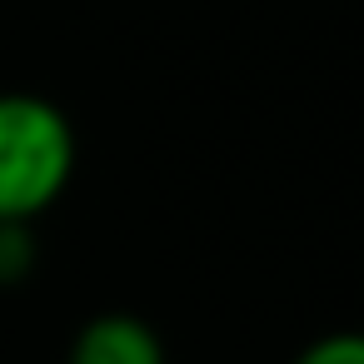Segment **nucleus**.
Wrapping results in <instances>:
<instances>
[{
	"mask_svg": "<svg viewBox=\"0 0 364 364\" xmlns=\"http://www.w3.org/2000/svg\"><path fill=\"white\" fill-rule=\"evenodd\" d=\"M75 175V130L46 95H0V220L46 215Z\"/></svg>",
	"mask_w": 364,
	"mask_h": 364,
	"instance_id": "obj_1",
	"label": "nucleus"
},
{
	"mask_svg": "<svg viewBox=\"0 0 364 364\" xmlns=\"http://www.w3.org/2000/svg\"><path fill=\"white\" fill-rule=\"evenodd\" d=\"M65 364H165V344L140 314L110 309L80 324Z\"/></svg>",
	"mask_w": 364,
	"mask_h": 364,
	"instance_id": "obj_2",
	"label": "nucleus"
},
{
	"mask_svg": "<svg viewBox=\"0 0 364 364\" xmlns=\"http://www.w3.org/2000/svg\"><path fill=\"white\" fill-rule=\"evenodd\" d=\"M36 269V230L31 220H0V289L26 284Z\"/></svg>",
	"mask_w": 364,
	"mask_h": 364,
	"instance_id": "obj_3",
	"label": "nucleus"
},
{
	"mask_svg": "<svg viewBox=\"0 0 364 364\" xmlns=\"http://www.w3.org/2000/svg\"><path fill=\"white\" fill-rule=\"evenodd\" d=\"M294 364H364V329H329L319 339H309Z\"/></svg>",
	"mask_w": 364,
	"mask_h": 364,
	"instance_id": "obj_4",
	"label": "nucleus"
}]
</instances>
